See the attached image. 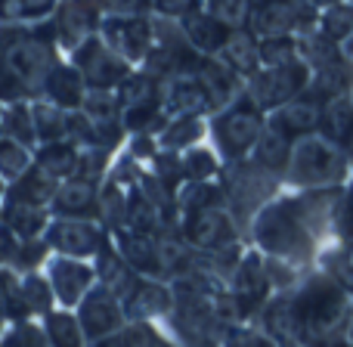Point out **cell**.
<instances>
[{
  "label": "cell",
  "mask_w": 353,
  "mask_h": 347,
  "mask_svg": "<svg viewBox=\"0 0 353 347\" xmlns=\"http://www.w3.org/2000/svg\"><path fill=\"white\" fill-rule=\"evenodd\" d=\"M332 128H335V134L341 137V140H347L350 137V130H353V115H350V109L344 103H338L335 109H332Z\"/></svg>",
  "instance_id": "52a82bcc"
},
{
  "label": "cell",
  "mask_w": 353,
  "mask_h": 347,
  "mask_svg": "<svg viewBox=\"0 0 353 347\" xmlns=\"http://www.w3.org/2000/svg\"><path fill=\"white\" fill-rule=\"evenodd\" d=\"M109 3H112V6H137L140 0H109Z\"/></svg>",
  "instance_id": "2e32d148"
},
{
  "label": "cell",
  "mask_w": 353,
  "mask_h": 347,
  "mask_svg": "<svg viewBox=\"0 0 353 347\" xmlns=\"http://www.w3.org/2000/svg\"><path fill=\"white\" fill-rule=\"evenodd\" d=\"M31 3H41V0H31Z\"/></svg>",
  "instance_id": "e0dca14e"
},
{
  "label": "cell",
  "mask_w": 353,
  "mask_h": 347,
  "mask_svg": "<svg viewBox=\"0 0 353 347\" xmlns=\"http://www.w3.org/2000/svg\"><path fill=\"white\" fill-rule=\"evenodd\" d=\"M332 165H335V155H332L325 146H319V143L316 146H304V152H301V159H298V168H301V174H304V180L319 177Z\"/></svg>",
  "instance_id": "7a4b0ae2"
},
{
  "label": "cell",
  "mask_w": 353,
  "mask_h": 347,
  "mask_svg": "<svg viewBox=\"0 0 353 347\" xmlns=\"http://www.w3.org/2000/svg\"><path fill=\"white\" fill-rule=\"evenodd\" d=\"M87 25H90V12H87L84 6H81V3L65 6V12H62V28H65L68 37H72V34H81Z\"/></svg>",
  "instance_id": "5b68a950"
},
{
  "label": "cell",
  "mask_w": 353,
  "mask_h": 347,
  "mask_svg": "<svg viewBox=\"0 0 353 347\" xmlns=\"http://www.w3.org/2000/svg\"><path fill=\"white\" fill-rule=\"evenodd\" d=\"M245 50H248V53H251V43H248V37H245V34L232 37V43H230V53H232V59H236L242 68H248V66H251V56H245Z\"/></svg>",
  "instance_id": "9c48e42d"
},
{
  "label": "cell",
  "mask_w": 353,
  "mask_h": 347,
  "mask_svg": "<svg viewBox=\"0 0 353 347\" xmlns=\"http://www.w3.org/2000/svg\"><path fill=\"white\" fill-rule=\"evenodd\" d=\"M347 25H353V10H335L329 16V31L332 34H341V31H347Z\"/></svg>",
  "instance_id": "30bf717a"
},
{
  "label": "cell",
  "mask_w": 353,
  "mask_h": 347,
  "mask_svg": "<svg viewBox=\"0 0 353 347\" xmlns=\"http://www.w3.org/2000/svg\"><path fill=\"white\" fill-rule=\"evenodd\" d=\"M53 332H56V338H59L62 344H78V332H74V326L68 323V319H56Z\"/></svg>",
  "instance_id": "8fae6325"
},
{
  "label": "cell",
  "mask_w": 353,
  "mask_h": 347,
  "mask_svg": "<svg viewBox=\"0 0 353 347\" xmlns=\"http://www.w3.org/2000/svg\"><path fill=\"white\" fill-rule=\"evenodd\" d=\"M248 3L245 0H217V12L223 16V22H239L245 16Z\"/></svg>",
  "instance_id": "ba28073f"
},
{
  "label": "cell",
  "mask_w": 353,
  "mask_h": 347,
  "mask_svg": "<svg viewBox=\"0 0 353 347\" xmlns=\"http://www.w3.org/2000/svg\"><path fill=\"white\" fill-rule=\"evenodd\" d=\"M282 149H285L282 137H270V140L263 143V159H267V161H279L282 159Z\"/></svg>",
  "instance_id": "7c38bea8"
},
{
  "label": "cell",
  "mask_w": 353,
  "mask_h": 347,
  "mask_svg": "<svg viewBox=\"0 0 353 347\" xmlns=\"http://www.w3.org/2000/svg\"><path fill=\"white\" fill-rule=\"evenodd\" d=\"M87 199H90V192H87V186H78V189H68V192H65V205H68V208H72V205L84 208V205H87Z\"/></svg>",
  "instance_id": "4fadbf2b"
},
{
  "label": "cell",
  "mask_w": 353,
  "mask_h": 347,
  "mask_svg": "<svg viewBox=\"0 0 353 347\" xmlns=\"http://www.w3.org/2000/svg\"><path fill=\"white\" fill-rule=\"evenodd\" d=\"M53 97L62 99V103H72V99H78V81H74L68 72H59L53 78Z\"/></svg>",
  "instance_id": "8992f818"
},
{
  "label": "cell",
  "mask_w": 353,
  "mask_h": 347,
  "mask_svg": "<svg viewBox=\"0 0 353 347\" xmlns=\"http://www.w3.org/2000/svg\"><path fill=\"white\" fill-rule=\"evenodd\" d=\"M84 282H87V270H81V267L62 264V267L56 270V286H59V292L65 295V298H74V295L84 288Z\"/></svg>",
  "instance_id": "277c9868"
},
{
  "label": "cell",
  "mask_w": 353,
  "mask_h": 347,
  "mask_svg": "<svg viewBox=\"0 0 353 347\" xmlns=\"http://www.w3.org/2000/svg\"><path fill=\"white\" fill-rule=\"evenodd\" d=\"M189 3L192 0H159V6L168 12H183V10H189Z\"/></svg>",
  "instance_id": "9a60e30c"
},
{
  "label": "cell",
  "mask_w": 353,
  "mask_h": 347,
  "mask_svg": "<svg viewBox=\"0 0 353 347\" xmlns=\"http://www.w3.org/2000/svg\"><path fill=\"white\" fill-rule=\"evenodd\" d=\"M192 37H195V43L199 47H220L223 43V37H226V31H223V25L220 22H211V19H192Z\"/></svg>",
  "instance_id": "3957f363"
},
{
  "label": "cell",
  "mask_w": 353,
  "mask_h": 347,
  "mask_svg": "<svg viewBox=\"0 0 353 347\" xmlns=\"http://www.w3.org/2000/svg\"><path fill=\"white\" fill-rule=\"evenodd\" d=\"M288 50H292V43H276V47H273V43H270V47H267V59L270 62H285L288 59Z\"/></svg>",
  "instance_id": "5bb4252c"
},
{
  "label": "cell",
  "mask_w": 353,
  "mask_h": 347,
  "mask_svg": "<svg viewBox=\"0 0 353 347\" xmlns=\"http://www.w3.org/2000/svg\"><path fill=\"white\" fill-rule=\"evenodd\" d=\"M254 134H257V121H254V115H245V112L230 115L223 124V130H220V137H223L232 149L248 146V143L254 140Z\"/></svg>",
  "instance_id": "6da1fadb"
}]
</instances>
